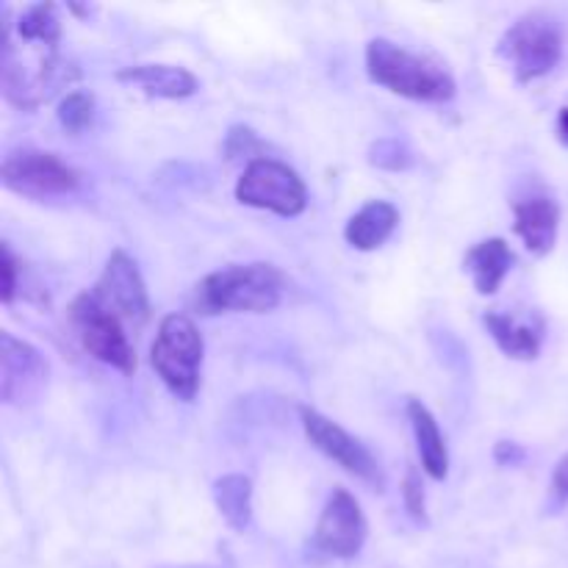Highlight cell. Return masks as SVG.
<instances>
[{
  "mask_svg": "<svg viewBox=\"0 0 568 568\" xmlns=\"http://www.w3.org/2000/svg\"><path fill=\"white\" fill-rule=\"evenodd\" d=\"M366 72L377 87L422 103H444L455 94V81L436 61L422 59L388 39H372L366 48Z\"/></svg>",
  "mask_w": 568,
  "mask_h": 568,
  "instance_id": "obj_1",
  "label": "cell"
},
{
  "mask_svg": "<svg viewBox=\"0 0 568 568\" xmlns=\"http://www.w3.org/2000/svg\"><path fill=\"white\" fill-rule=\"evenodd\" d=\"M283 275L272 264L225 266L214 272L194 288V308L200 314H222V311H250L264 314L277 308L283 297Z\"/></svg>",
  "mask_w": 568,
  "mask_h": 568,
  "instance_id": "obj_2",
  "label": "cell"
},
{
  "mask_svg": "<svg viewBox=\"0 0 568 568\" xmlns=\"http://www.w3.org/2000/svg\"><path fill=\"white\" fill-rule=\"evenodd\" d=\"M150 364L178 399L192 403L200 388V366H203V336L197 325L183 314L164 316L159 336L150 347Z\"/></svg>",
  "mask_w": 568,
  "mask_h": 568,
  "instance_id": "obj_3",
  "label": "cell"
},
{
  "mask_svg": "<svg viewBox=\"0 0 568 568\" xmlns=\"http://www.w3.org/2000/svg\"><path fill=\"white\" fill-rule=\"evenodd\" d=\"M564 53V33L560 26L544 11H532L516 20L499 39V55L514 67L521 83L547 75L558 67Z\"/></svg>",
  "mask_w": 568,
  "mask_h": 568,
  "instance_id": "obj_4",
  "label": "cell"
},
{
  "mask_svg": "<svg viewBox=\"0 0 568 568\" xmlns=\"http://www.w3.org/2000/svg\"><path fill=\"white\" fill-rule=\"evenodd\" d=\"M70 325L78 342L92 358L114 366V369L131 375L136 369V353H133L122 320L98 303L92 292H83L70 305Z\"/></svg>",
  "mask_w": 568,
  "mask_h": 568,
  "instance_id": "obj_5",
  "label": "cell"
},
{
  "mask_svg": "<svg viewBox=\"0 0 568 568\" xmlns=\"http://www.w3.org/2000/svg\"><path fill=\"white\" fill-rule=\"evenodd\" d=\"M236 200L242 205L272 211L277 216H297L308 205L305 183L292 166L275 159H253L236 183Z\"/></svg>",
  "mask_w": 568,
  "mask_h": 568,
  "instance_id": "obj_6",
  "label": "cell"
},
{
  "mask_svg": "<svg viewBox=\"0 0 568 568\" xmlns=\"http://www.w3.org/2000/svg\"><path fill=\"white\" fill-rule=\"evenodd\" d=\"M3 186L26 197H55L67 194L81 183L78 170L53 153L42 150H17L3 161Z\"/></svg>",
  "mask_w": 568,
  "mask_h": 568,
  "instance_id": "obj_7",
  "label": "cell"
},
{
  "mask_svg": "<svg viewBox=\"0 0 568 568\" xmlns=\"http://www.w3.org/2000/svg\"><path fill=\"white\" fill-rule=\"evenodd\" d=\"M92 294L105 311L122 320V325L142 327L150 320L148 288H144L142 275H139V266L122 250L111 253Z\"/></svg>",
  "mask_w": 568,
  "mask_h": 568,
  "instance_id": "obj_8",
  "label": "cell"
},
{
  "mask_svg": "<svg viewBox=\"0 0 568 568\" xmlns=\"http://www.w3.org/2000/svg\"><path fill=\"white\" fill-rule=\"evenodd\" d=\"M300 419H303V430L308 436V442L320 449L322 455H327L331 460H336L344 471L361 477V480L372 483V486H383V475L377 460L372 458L369 449L358 442V438L349 436L344 427H338L336 422H331L327 416H322L314 408H300Z\"/></svg>",
  "mask_w": 568,
  "mask_h": 568,
  "instance_id": "obj_9",
  "label": "cell"
},
{
  "mask_svg": "<svg viewBox=\"0 0 568 568\" xmlns=\"http://www.w3.org/2000/svg\"><path fill=\"white\" fill-rule=\"evenodd\" d=\"M366 541V519L358 499L344 488H336L327 499L314 532V547L331 558H355Z\"/></svg>",
  "mask_w": 568,
  "mask_h": 568,
  "instance_id": "obj_10",
  "label": "cell"
},
{
  "mask_svg": "<svg viewBox=\"0 0 568 568\" xmlns=\"http://www.w3.org/2000/svg\"><path fill=\"white\" fill-rule=\"evenodd\" d=\"M0 364H3L0 394H3L6 405H28L42 394L44 383H48V361L31 344L3 333L0 336Z\"/></svg>",
  "mask_w": 568,
  "mask_h": 568,
  "instance_id": "obj_11",
  "label": "cell"
},
{
  "mask_svg": "<svg viewBox=\"0 0 568 568\" xmlns=\"http://www.w3.org/2000/svg\"><path fill=\"white\" fill-rule=\"evenodd\" d=\"M514 231L532 255H547L558 242L560 209L549 197H530L514 205Z\"/></svg>",
  "mask_w": 568,
  "mask_h": 568,
  "instance_id": "obj_12",
  "label": "cell"
},
{
  "mask_svg": "<svg viewBox=\"0 0 568 568\" xmlns=\"http://www.w3.org/2000/svg\"><path fill=\"white\" fill-rule=\"evenodd\" d=\"M116 81L131 83V87L142 89L150 98H166V100H181L192 98L200 89L197 78L183 67L172 64H139L125 67L116 72Z\"/></svg>",
  "mask_w": 568,
  "mask_h": 568,
  "instance_id": "obj_13",
  "label": "cell"
},
{
  "mask_svg": "<svg viewBox=\"0 0 568 568\" xmlns=\"http://www.w3.org/2000/svg\"><path fill=\"white\" fill-rule=\"evenodd\" d=\"M397 225L399 211L388 200H372L347 222L344 239H347L349 247L369 253V250L383 247L392 239V233L397 231Z\"/></svg>",
  "mask_w": 568,
  "mask_h": 568,
  "instance_id": "obj_14",
  "label": "cell"
},
{
  "mask_svg": "<svg viewBox=\"0 0 568 568\" xmlns=\"http://www.w3.org/2000/svg\"><path fill=\"white\" fill-rule=\"evenodd\" d=\"M483 325L488 327V333L494 336V342L499 344L505 355L519 361H532L538 353H541V322L521 320V316L499 314V311H491V314L483 316Z\"/></svg>",
  "mask_w": 568,
  "mask_h": 568,
  "instance_id": "obj_15",
  "label": "cell"
},
{
  "mask_svg": "<svg viewBox=\"0 0 568 568\" xmlns=\"http://www.w3.org/2000/svg\"><path fill=\"white\" fill-rule=\"evenodd\" d=\"M510 264H514V253H510L505 239H486L466 253V270H469L475 288L483 297H491L499 292L505 275L510 272Z\"/></svg>",
  "mask_w": 568,
  "mask_h": 568,
  "instance_id": "obj_16",
  "label": "cell"
},
{
  "mask_svg": "<svg viewBox=\"0 0 568 568\" xmlns=\"http://www.w3.org/2000/svg\"><path fill=\"white\" fill-rule=\"evenodd\" d=\"M408 419L410 427H414L422 466H425V471L433 480H444L449 471V453L447 444H444L442 430H438L436 416H433L430 410H427V405H422L419 399H410Z\"/></svg>",
  "mask_w": 568,
  "mask_h": 568,
  "instance_id": "obj_17",
  "label": "cell"
},
{
  "mask_svg": "<svg viewBox=\"0 0 568 568\" xmlns=\"http://www.w3.org/2000/svg\"><path fill=\"white\" fill-rule=\"evenodd\" d=\"M214 503L233 530H244L253 516V483L244 475H225L214 483Z\"/></svg>",
  "mask_w": 568,
  "mask_h": 568,
  "instance_id": "obj_18",
  "label": "cell"
},
{
  "mask_svg": "<svg viewBox=\"0 0 568 568\" xmlns=\"http://www.w3.org/2000/svg\"><path fill=\"white\" fill-rule=\"evenodd\" d=\"M17 33L22 42H37V44H59L61 37V22L55 17L53 3H37L28 6L17 20Z\"/></svg>",
  "mask_w": 568,
  "mask_h": 568,
  "instance_id": "obj_19",
  "label": "cell"
},
{
  "mask_svg": "<svg viewBox=\"0 0 568 568\" xmlns=\"http://www.w3.org/2000/svg\"><path fill=\"white\" fill-rule=\"evenodd\" d=\"M94 114V98L89 92H70L59 103V122L70 133L83 131L92 122Z\"/></svg>",
  "mask_w": 568,
  "mask_h": 568,
  "instance_id": "obj_20",
  "label": "cell"
},
{
  "mask_svg": "<svg viewBox=\"0 0 568 568\" xmlns=\"http://www.w3.org/2000/svg\"><path fill=\"white\" fill-rule=\"evenodd\" d=\"M403 497H405V508L414 519L425 521V486H422V477L416 469H408L403 483Z\"/></svg>",
  "mask_w": 568,
  "mask_h": 568,
  "instance_id": "obj_21",
  "label": "cell"
},
{
  "mask_svg": "<svg viewBox=\"0 0 568 568\" xmlns=\"http://www.w3.org/2000/svg\"><path fill=\"white\" fill-rule=\"evenodd\" d=\"M250 148H258V139H255V133L250 131V128H233V131L227 133V142H225L227 159H236V155L250 153Z\"/></svg>",
  "mask_w": 568,
  "mask_h": 568,
  "instance_id": "obj_22",
  "label": "cell"
},
{
  "mask_svg": "<svg viewBox=\"0 0 568 568\" xmlns=\"http://www.w3.org/2000/svg\"><path fill=\"white\" fill-rule=\"evenodd\" d=\"M0 272H3V303L11 305L17 294V258L11 253L9 244H3V261H0Z\"/></svg>",
  "mask_w": 568,
  "mask_h": 568,
  "instance_id": "obj_23",
  "label": "cell"
},
{
  "mask_svg": "<svg viewBox=\"0 0 568 568\" xmlns=\"http://www.w3.org/2000/svg\"><path fill=\"white\" fill-rule=\"evenodd\" d=\"M552 499L555 505H566L568 503V455L560 458V464L555 466V475H552Z\"/></svg>",
  "mask_w": 568,
  "mask_h": 568,
  "instance_id": "obj_24",
  "label": "cell"
},
{
  "mask_svg": "<svg viewBox=\"0 0 568 568\" xmlns=\"http://www.w3.org/2000/svg\"><path fill=\"white\" fill-rule=\"evenodd\" d=\"M503 455H508L510 464H514V460H521V449H519V447H514V444H499V449H497V460H503Z\"/></svg>",
  "mask_w": 568,
  "mask_h": 568,
  "instance_id": "obj_25",
  "label": "cell"
},
{
  "mask_svg": "<svg viewBox=\"0 0 568 568\" xmlns=\"http://www.w3.org/2000/svg\"><path fill=\"white\" fill-rule=\"evenodd\" d=\"M558 136H560V142L568 148V109L560 111V116H558Z\"/></svg>",
  "mask_w": 568,
  "mask_h": 568,
  "instance_id": "obj_26",
  "label": "cell"
},
{
  "mask_svg": "<svg viewBox=\"0 0 568 568\" xmlns=\"http://www.w3.org/2000/svg\"><path fill=\"white\" fill-rule=\"evenodd\" d=\"M186 568H197V566H186ZM205 568V566H203Z\"/></svg>",
  "mask_w": 568,
  "mask_h": 568,
  "instance_id": "obj_27",
  "label": "cell"
}]
</instances>
